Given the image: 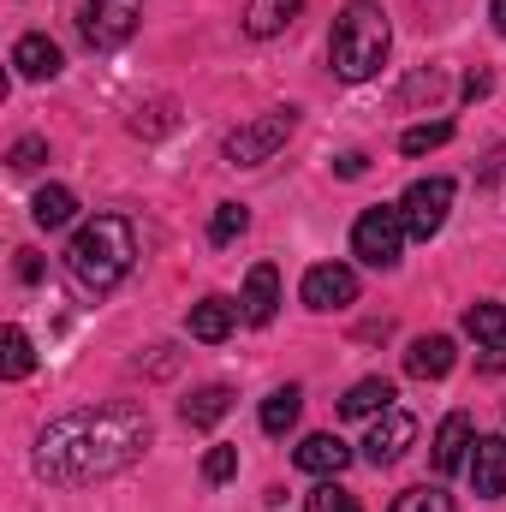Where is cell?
<instances>
[{"label": "cell", "instance_id": "obj_1", "mask_svg": "<svg viewBox=\"0 0 506 512\" xmlns=\"http://www.w3.org/2000/svg\"><path fill=\"white\" fill-rule=\"evenodd\" d=\"M149 447V411L143 405H84L54 417L36 435V477H48L54 489H84L102 477H120L126 465L143 459Z\"/></svg>", "mask_w": 506, "mask_h": 512}, {"label": "cell", "instance_id": "obj_2", "mask_svg": "<svg viewBox=\"0 0 506 512\" xmlns=\"http://www.w3.org/2000/svg\"><path fill=\"white\" fill-rule=\"evenodd\" d=\"M131 262H137V233H131L126 215H96V221H84V227L72 233V245H66V274H72V286H78V292H96V298L126 280Z\"/></svg>", "mask_w": 506, "mask_h": 512}, {"label": "cell", "instance_id": "obj_3", "mask_svg": "<svg viewBox=\"0 0 506 512\" xmlns=\"http://www.w3.org/2000/svg\"><path fill=\"white\" fill-rule=\"evenodd\" d=\"M387 48H393V30H387V12L376 0H346L340 18H334V36H328V60L346 84H364L387 66Z\"/></svg>", "mask_w": 506, "mask_h": 512}, {"label": "cell", "instance_id": "obj_4", "mask_svg": "<svg viewBox=\"0 0 506 512\" xmlns=\"http://www.w3.org/2000/svg\"><path fill=\"white\" fill-rule=\"evenodd\" d=\"M298 131V114L292 108H268V114H256L251 126H239L227 137V167H262V161H274L280 155V143Z\"/></svg>", "mask_w": 506, "mask_h": 512}, {"label": "cell", "instance_id": "obj_5", "mask_svg": "<svg viewBox=\"0 0 506 512\" xmlns=\"http://www.w3.org/2000/svg\"><path fill=\"white\" fill-rule=\"evenodd\" d=\"M405 215H399V203H376V209H364L358 215V227H352V256H364L370 268H393L399 256H405Z\"/></svg>", "mask_w": 506, "mask_h": 512}, {"label": "cell", "instance_id": "obj_6", "mask_svg": "<svg viewBox=\"0 0 506 512\" xmlns=\"http://www.w3.org/2000/svg\"><path fill=\"white\" fill-rule=\"evenodd\" d=\"M137 18H143V0H78V30H84V42L102 48V54L120 48V42H131Z\"/></svg>", "mask_w": 506, "mask_h": 512}, {"label": "cell", "instance_id": "obj_7", "mask_svg": "<svg viewBox=\"0 0 506 512\" xmlns=\"http://www.w3.org/2000/svg\"><path fill=\"white\" fill-rule=\"evenodd\" d=\"M447 209H453V179H417L399 197V215H405V233L411 239H435L447 227Z\"/></svg>", "mask_w": 506, "mask_h": 512}, {"label": "cell", "instance_id": "obj_8", "mask_svg": "<svg viewBox=\"0 0 506 512\" xmlns=\"http://www.w3.org/2000/svg\"><path fill=\"white\" fill-rule=\"evenodd\" d=\"M298 292H304L310 310H346V304H358V274L346 262H316Z\"/></svg>", "mask_w": 506, "mask_h": 512}, {"label": "cell", "instance_id": "obj_9", "mask_svg": "<svg viewBox=\"0 0 506 512\" xmlns=\"http://www.w3.org/2000/svg\"><path fill=\"white\" fill-rule=\"evenodd\" d=\"M417 441V423L405 417V411H381L376 423H370V435H364V465H393V459H405V447Z\"/></svg>", "mask_w": 506, "mask_h": 512}, {"label": "cell", "instance_id": "obj_10", "mask_svg": "<svg viewBox=\"0 0 506 512\" xmlns=\"http://www.w3.org/2000/svg\"><path fill=\"white\" fill-rule=\"evenodd\" d=\"M471 447H477V429H471V417L465 411H447L441 417V429H435V471L441 477H453V471H465L471 465Z\"/></svg>", "mask_w": 506, "mask_h": 512}, {"label": "cell", "instance_id": "obj_11", "mask_svg": "<svg viewBox=\"0 0 506 512\" xmlns=\"http://www.w3.org/2000/svg\"><path fill=\"white\" fill-rule=\"evenodd\" d=\"M465 471H471V489H477L483 501H501L506 495V435H477Z\"/></svg>", "mask_w": 506, "mask_h": 512}, {"label": "cell", "instance_id": "obj_12", "mask_svg": "<svg viewBox=\"0 0 506 512\" xmlns=\"http://www.w3.org/2000/svg\"><path fill=\"white\" fill-rule=\"evenodd\" d=\"M60 66H66V60H60V48H54L42 30H30V36L12 42V72H18V78L42 84V78H60Z\"/></svg>", "mask_w": 506, "mask_h": 512}, {"label": "cell", "instance_id": "obj_13", "mask_svg": "<svg viewBox=\"0 0 506 512\" xmlns=\"http://www.w3.org/2000/svg\"><path fill=\"white\" fill-rule=\"evenodd\" d=\"M453 364H459V346H453L447 334H423V340H411V352H405V376H417V382H441Z\"/></svg>", "mask_w": 506, "mask_h": 512}, {"label": "cell", "instance_id": "obj_14", "mask_svg": "<svg viewBox=\"0 0 506 512\" xmlns=\"http://www.w3.org/2000/svg\"><path fill=\"white\" fill-rule=\"evenodd\" d=\"M245 322L251 328H268L274 322V310H280V274H274V262H256L251 274H245Z\"/></svg>", "mask_w": 506, "mask_h": 512}, {"label": "cell", "instance_id": "obj_15", "mask_svg": "<svg viewBox=\"0 0 506 512\" xmlns=\"http://www.w3.org/2000/svg\"><path fill=\"white\" fill-rule=\"evenodd\" d=\"M292 459H298V471H310V477H340V471L352 465V447H346L340 435H304Z\"/></svg>", "mask_w": 506, "mask_h": 512}, {"label": "cell", "instance_id": "obj_16", "mask_svg": "<svg viewBox=\"0 0 506 512\" xmlns=\"http://www.w3.org/2000/svg\"><path fill=\"white\" fill-rule=\"evenodd\" d=\"M233 322H239V304H233V298H203V304H191V340H203V346H221V340L233 334Z\"/></svg>", "mask_w": 506, "mask_h": 512}, {"label": "cell", "instance_id": "obj_17", "mask_svg": "<svg viewBox=\"0 0 506 512\" xmlns=\"http://www.w3.org/2000/svg\"><path fill=\"white\" fill-rule=\"evenodd\" d=\"M298 12H304V0H245V30H251L256 42H268V36L292 30Z\"/></svg>", "mask_w": 506, "mask_h": 512}, {"label": "cell", "instance_id": "obj_18", "mask_svg": "<svg viewBox=\"0 0 506 512\" xmlns=\"http://www.w3.org/2000/svg\"><path fill=\"white\" fill-rule=\"evenodd\" d=\"M30 215H36V227L60 233V227H72V221H78V197H72L66 185H42V191L30 197Z\"/></svg>", "mask_w": 506, "mask_h": 512}, {"label": "cell", "instance_id": "obj_19", "mask_svg": "<svg viewBox=\"0 0 506 512\" xmlns=\"http://www.w3.org/2000/svg\"><path fill=\"white\" fill-rule=\"evenodd\" d=\"M381 411H393V382H381V376L352 382L340 399V417H381Z\"/></svg>", "mask_w": 506, "mask_h": 512}, {"label": "cell", "instance_id": "obj_20", "mask_svg": "<svg viewBox=\"0 0 506 512\" xmlns=\"http://www.w3.org/2000/svg\"><path fill=\"white\" fill-rule=\"evenodd\" d=\"M179 411H185V423H191V429H215V423H221V417L233 411V387H221V382L197 387V393H191V399H185Z\"/></svg>", "mask_w": 506, "mask_h": 512}, {"label": "cell", "instance_id": "obj_21", "mask_svg": "<svg viewBox=\"0 0 506 512\" xmlns=\"http://www.w3.org/2000/svg\"><path fill=\"white\" fill-rule=\"evenodd\" d=\"M298 411H304V387H274V393H268V399H262V429H268V435H286V429H292V423H298Z\"/></svg>", "mask_w": 506, "mask_h": 512}, {"label": "cell", "instance_id": "obj_22", "mask_svg": "<svg viewBox=\"0 0 506 512\" xmlns=\"http://www.w3.org/2000/svg\"><path fill=\"white\" fill-rule=\"evenodd\" d=\"M30 364H36L30 334H24L18 322H6V334H0V376H6V382H24V376H30Z\"/></svg>", "mask_w": 506, "mask_h": 512}, {"label": "cell", "instance_id": "obj_23", "mask_svg": "<svg viewBox=\"0 0 506 512\" xmlns=\"http://www.w3.org/2000/svg\"><path fill=\"white\" fill-rule=\"evenodd\" d=\"M465 328H471L483 346H506V304H471V310H465Z\"/></svg>", "mask_w": 506, "mask_h": 512}, {"label": "cell", "instance_id": "obj_24", "mask_svg": "<svg viewBox=\"0 0 506 512\" xmlns=\"http://www.w3.org/2000/svg\"><path fill=\"white\" fill-rule=\"evenodd\" d=\"M387 512H459V507H453V495L441 483H423V489H405Z\"/></svg>", "mask_w": 506, "mask_h": 512}, {"label": "cell", "instance_id": "obj_25", "mask_svg": "<svg viewBox=\"0 0 506 512\" xmlns=\"http://www.w3.org/2000/svg\"><path fill=\"white\" fill-rule=\"evenodd\" d=\"M245 227H251V209H245V203H221L215 221H209V245H233Z\"/></svg>", "mask_w": 506, "mask_h": 512}, {"label": "cell", "instance_id": "obj_26", "mask_svg": "<svg viewBox=\"0 0 506 512\" xmlns=\"http://www.w3.org/2000/svg\"><path fill=\"white\" fill-rule=\"evenodd\" d=\"M453 137V120H429V126H411L405 137H399V149L405 155H429V149H441Z\"/></svg>", "mask_w": 506, "mask_h": 512}, {"label": "cell", "instance_id": "obj_27", "mask_svg": "<svg viewBox=\"0 0 506 512\" xmlns=\"http://www.w3.org/2000/svg\"><path fill=\"white\" fill-rule=\"evenodd\" d=\"M167 126H173V102H167V96L131 114V131H137V137H161V131H167Z\"/></svg>", "mask_w": 506, "mask_h": 512}, {"label": "cell", "instance_id": "obj_28", "mask_svg": "<svg viewBox=\"0 0 506 512\" xmlns=\"http://www.w3.org/2000/svg\"><path fill=\"white\" fill-rule=\"evenodd\" d=\"M304 512H364L340 483H322V489H310V501H304Z\"/></svg>", "mask_w": 506, "mask_h": 512}, {"label": "cell", "instance_id": "obj_29", "mask_svg": "<svg viewBox=\"0 0 506 512\" xmlns=\"http://www.w3.org/2000/svg\"><path fill=\"white\" fill-rule=\"evenodd\" d=\"M203 477L209 483H233L239 477V447H209L203 453Z\"/></svg>", "mask_w": 506, "mask_h": 512}, {"label": "cell", "instance_id": "obj_30", "mask_svg": "<svg viewBox=\"0 0 506 512\" xmlns=\"http://www.w3.org/2000/svg\"><path fill=\"white\" fill-rule=\"evenodd\" d=\"M6 161H12V167H18V173H30V167H36V161H48V143H42V137H18V143H12V155H6Z\"/></svg>", "mask_w": 506, "mask_h": 512}, {"label": "cell", "instance_id": "obj_31", "mask_svg": "<svg viewBox=\"0 0 506 512\" xmlns=\"http://www.w3.org/2000/svg\"><path fill=\"white\" fill-rule=\"evenodd\" d=\"M18 280H42V256L36 251H18Z\"/></svg>", "mask_w": 506, "mask_h": 512}, {"label": "cell", "instance_id": "obj_32", "mask_svg": "<svg viewBox=\"0 0 506 512\" xmlns=\"http://www.w3.org/2000/svg\"><path fill=\"white\" fill-rule=\"evenodd\" d=\"M364 167H370V155H358V149H352V155H340V173H346V179H358Z\"/></svg>", "mask_w": 506, "mask_h": 512}, {"label": "cell", "instance_id": "obj_33", "mask_svg": "<svg viewBox=\"0 0 506 512\" xmlns=\"http://www.w3.org/2000/svg\"><path fill=\"white\" fill-rule=\"evenodd\" d=\"M465 96H471V102L489 96V72H471V78H465Z\"/></svg>", "mask_w": 506, "mask_h": 512}, {"label": "cell", "instance_id": "obj_34", "mask_svg": "<svg viewBox=\"0 0 506 512\" xmlns=\"http://www.w3.org/2000/svg\"><path fill=\"white\" fill-rule=\"evenodd\" d=\"M483 370H506V346H489L483 352Z\"/></svg>", "mask_w": 506, "mask_h": 512}, {"label": "cell", "instance_id": "obj_35", "mask_svg": "<svg viewBox=\"0 0 506 512\" xmlns=\"http://www.w3.org/2000/svg\"><path fill=\"white\" fill-rule=\"evenodd\" d=\"M489 18H495V30L506 36V0H489Z\"/></svg>", "mask_w": 506, "mask_h": 512}]
</instances>
